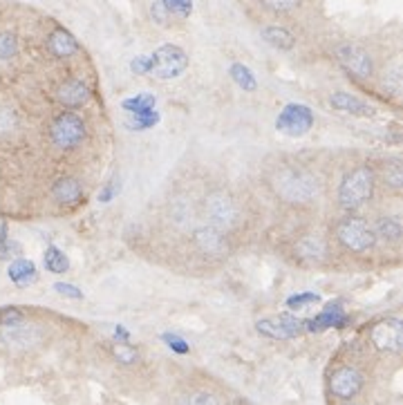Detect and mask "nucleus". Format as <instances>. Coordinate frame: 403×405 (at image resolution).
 <instances>
[{"label":"nucleus","mask_w":403,"mask_h":405,"mask_svg":"<svg viewBox=\"0 0 403 405\" xmlns=\"http://www.w3.org/2000/svg\"><path fill=\"white\" fill-rule=\"evenodd\" d=\"M164 341L166 345L173 349V352H177V354H189V343L184 341V338L175 336V334H164Z\"/></svg>","instance_id":"f704fd0d"},{"label":"nucleus","mask_w":403,"mask_h":405,"mask_svg":"<svg viewBox=\"0 0 403 405\" xmlns=\"http://www.w3.org/2000/svg\"><path fill=\"white\" fill-rule=\"evenodd\" d=\"M263 38L269 43L271 47H278V50H291L296 45V38L289 29L285 27H278V25H271L263 29Z\"/></svg>","instance_id":"412c9836"},{"label":"nucleus","mask_w":403,"mask_h":405,"mask_svg":"<svg viewBox=\"0 0 403 405\" xmlns=\"http://www.w3.org/2000/svg\"><path fill=\"white\" fill-rule=\"evenodd\" d=\"M345 323H347V316H345L343 307H341L339 302H334V304H328L325 311H321L318 316H316V318L305 321L302 330L323 332V330H332V327H345Z\"/></svg>","instance_id":"2eb2a0df"},{"label":"nucleus","mask_w":403,"mask_h":405,"mask_svg":"<svg viewBox=\"0 0 403 405\" xmlns=\"http://www.w3.org/2000/svg\"><path fill=\"white\" fill-rule=\"evenodd\" d=\"M14 128H16V117L9 110H0V135L12 133Z\"/></svg>","instance_id":"4c0bfd02"},{"label":"nucleus","mask_w":403,"mask_h":405,"mask_svg":"<svg viewBox=\"0 0 403 405\" xmlns=\"http://www.w3.org/2000/svg\"><path fill=\"white\" fill-rule=\"evenodd\" d=\"M383 90L390 94V96H399L401 94V68L399 65H392V70L383 74Z\"/></svg>","instance_id":"bb28decb"},{"label":"nucleus","mask_w":403,"mask_h":405,"mask_svg":"<svg viewBox=\"0 0 403 405\" xmlns=\"http://www.w3.org/2000/svg\"><path fill=\"white\" fill-rule=\"evenodd\" d=\"M376 240H386L388 244H399L401 242V222L399 217H381L374 226Z\"/></svg>","instance_id":"aec40b11"},{"label":"nucleus","mask_w":403,"mask_h":405,"mask_svg":"<svg viewBox=\"0 0 403 405\" xmlns=\"http://www.w3.org/2000/svg\"><path fill=\"white\" fill-rule=\"evenodd\" d=\"M110 352H112V356L122 365H135L137 360H139V352H137V349L133 345H128V343H122V341L112 343L110 345Z\"/></svg>","instance_id":"393cba45"},{"label":"nucleus","mask_w":403,"mask_h":405,"mask_svg":"<svg viewBox=\"0 0 403 405\" xmlns=\"http://www.w3.org/2000/svg\"><path fill=\"white\" fill-rule=\"evenodd\" d=\"M0 343L14 352H23V349H31L41 343V330L25 321L3 325L0 327Z\"/></svg>","instance_id":"1a4fd4ad"},{"label":"nucleus","mask_w":403,"mask_h":405,"mask_svg":"<svg viewBox=\"0 0 403 405\" xmlns=\"http://www.w3.org/2000/svg\"><path fill=\"white\" fill-rule=\"evenodd\" d=\"M263 5L276 14H289L298 7V0H263Z\"/></svg>","instance_id":"473e14b6"},{"label":"nucleus","mask_w":403,"mask_h":405,"mask_svg":"<svg viewBox=\"0 0 403 405\" xmlns=\"http://www.w3.org/2000/svg\"><path fill=\"white\" fill-rule=\"evenodd\" d=\"M193 242L198 246L204 256H211V258H222L226 253V233L215 228L211 224H204L198 226L193 233Z\"/></svg>","instance_id":"f8f14e48"},{"label":"nucleus","mask_w":403,"mask_h":405,"mask_svg":"<svg viewBox=\"0 0 403 405\" xmlns=\"http://www.w3.org/2000/svg\"><path fill=\"white\" fill-rule=\"evenodd\" d=\"M330 103L332 108L341 112H350L354 117H372L374 115V108H369L367 103H363L361 98L354 96V94H347V92H334L330 96Z\"/></svg>","instance_id":"a211bd4d"},{"label":"nucleus","mask_w":403,"mask_h":405,"mask_svg":"<svg viewBox=\"0 0 403 405\" xmlns=\"http://www.w3.org/2000/svg\"><path fill=\"white\" fill-rule=\"evenodd\" d=\"M369 341L381 352L397 354L403 345V323L399 318H386L369 330Z\"/></svg>","instance_id":"9d476101"},{"label":"nucleus","mask_w":403,"mask_h":405,"mask_svg":"<svg viewBox=\"0 0 403 405\" xmlns=\"http://www.w3.org/2000/svg\"><path fill=\"white\" fill-rule=\"evenodd\" d=\"M150 70L148 74L157 81L177 79L189 68V54L177 45H161L148 57Z\"/></svg>","instance_id":"20e7f679"},{"label":"nucleus","mask_w":403,"mask_h":405,"mask_svg":"<svg viewBox=\"0 0 403 405\" xmlns=\"http://www.w3.org/2000/svg\"><path fill=\"white\" fill-rule=\"evenodd\" d=\"M336 240L352 253H365L376 244L374 228L361 217H343L336 226Z\"/></svg>","instance_id":"39448f33"},{"label":"nucleus","mask_w":403,"mask_h":405,"mask_svg":"<svg viewBox=\"0 0 403 405\" xmlns=\"http://www.w3.org/2000/svg\"><path fill=\"white\" fill-rule=\"evenodd\" d=\"M328 253H330L328 242L321 235H314V233L298 237L296 244H293V256L300 262H305V265H321L328 258Z\"/></svg>","instance_id":"ddd939ff"},{"label":"nucleus","mask_w":403,"mask_h":405,"mask_svg":"<svg viewBox=\"0 0 403 405\" xmlns=\"http://www.w3.org/2000/svg\"><path fill=\"white\" fill-rule=\"evenodd\" d=\"M130 117H133V122L128 124V128H133V130H146V128H152V126L159 124V112H155V110L130 115Z\"/></svg>","instance_id":"c85d7f7f"},{"label":"nucleus","mask_w":403,"mask_h":405,"mask_svg":"<svg viewBox=\"0 0 403 405\" xmlns=\"http://www.w3.org/2000/svg\"><path fill=\"white\" fill-rule=\"evenodd\" d=\"M50 137L59 150H72L85 139V122L76 112H63L52 122Z\"/></svg>","instance_id":"423d86ee"},{"label":"nucleus","mask_w":403,"mask_h":405,"mask_svg":"<svg viewBox=\"0 0 403 405\" xmlns=\"http://www.w3.org/2000/svg\"><path fill=\"white\" fill-rule=\"evenodd\" d=\"M7 276L12 280L16 287H29V284H34L38 273H36V267L34 262L27 260V258H16L12 265L7 269Z\"/></svg>","instance_id":"6ab92c4d"},{"label":"nucleus","mask_w":403,"mask_h":405,"mask_svg":"<svg viewBox=\"0 0 403 405\" xmlns=\"http://www.w3.org/2000/svg\"><path fill=\"white\" fill-rule=\"evenodd\" d=\"M47 50H50L52 57H57V59H70L79 52V43H76V38L68 29L57 27L47 36Z\"/></svg>","instance_id":"dca6fc26"},{"label":"nucleus","mask_w":403,"mask_h":405,"mask_svg":"<svg viewBox=\"0 0 403 405\" xmlns=\"http://www.w3.org/2000/svg\"><path fill=\"white\" fill-rule=\"evenodd\" d=\"M330 390L334 397H339L343 401L354 399L358 392L363 390V374L354 367H339L330 378Z\"/></svg>","instance_id":"9b49d317"},{"label":"nucleus","mask_w":403,"mask_h":405,"mask_svg":"<svg viewBox=\"0 0 403 405\" xmlns=\"http://www.w3.org/2000/svg\"><path fill=\"white\" fill-rule=\"evenodd\" d=\"M18 52V40L14 34L9 31H0V61H9L14 59Z\"/></svg>","instance_id":"cd10ccee"},{"label":"nucleus","mask_w":403,"mask_h":405,"mask_svg":"<svg viewBox=\"0 0 403 405\" xmlns=\"http://www.w3.org/2000/svg\"><path fill=\"white\" fill-rule=\"evenodd\" d=\"M235 405H247V403H244V401H237Z\"/></svg>","instance_id":"ea45409f"},{"label":"nucleus","mask_w":403,"mask_h":405,"mask_svg":"<svg viewBox=\"0 0 403 405\" xmlns=\"http://www.w3.org/2000/svg\"><path fill=\"white\" fill-rule=\"evenodd\" d=\"M54 291H59L61 295H65V298H72V300H81L83 298L81 289H76L74 284H68V282H57V284H54Z\"/></svg>","instance_id":"c9c22d12"},{"label":"nucleus","mask_w":403,"mask_h":405,"mask_svg":"<svg viewBox=\"0 0 403 405\" xmlns=\"http://www.w3.org/2000/svg\"><path fill=\"white\" fill-rule=\"evenodd\" d=\"M43 265H45V269L52 271V273H65V271L70 269V260H68V256H65L61 249L50 246L45 251V256H43Z\"/></svg>","instance_id":"4be33fe9"},{"label":"nucleus","mask_w":403,"mask_h":405,"mask_svg":"<svg viewBox=\"0 0 403 405\" xmlns=\"http://www.w3.org/2000/svg\"><path fill=\"white\" fill-rule=\"evenodd\" d=\"M177 405H220V401L211 392H191Z\"/></svg>","instance_id":"7c9ffc66"},{"label":"nucleus","mask_w":403,"mask_h":405,"mask_svg":"<svg viewBox=\"0 0 403 405\" xmlns=\"http://www.w3.org/2000/svg\"><path fill=\"white\" fill-rule=\"evenodd\" d=\"M314 126V115L307 105L289 103L276 119V130L287 137H302Z\"/></svg>","instance_id":"6e6552de"},{"label":"nucleus","mask_w":403,"mask_h":405,"mask_svg":"<svg viewBox=\"0 0 403 405\" xmlns=\"http://www.w3.org/2000/svg\"><path fill=\"white\" fill-rule=\"evenodd\" d=\"M231 79L242 87V90H256V76L251 74V70L242 63H233L231 65Z\"/></svg>","instance_id":"a878e982"},{"label":"nucleus","mask_w":403,"mask_h":405,"mask_svg":"<svg viewBox=\"0 0 403 405\" xmlns=\"http://www.w3.org/2000/svg\"><path fill=\"white\" fill-rule=\"evenodd\" d=\"M374 186H376V177L369 166H358L350 170L339 186V204L345 211L358 209V206H363L372 197Z\"/></svg>","instance_id":"f03ea898"},{"label":"nucleus","mask_w":403,"mask_h":405,"mask_svg":"<svg viewBox=\"0 0 403 405\" xmlns=\"http://www.w3.org/2000/svg\"><path fill=\"white\" fill-rule=\"evenodd\" d=\"M161 5L168 9L170 16L186 18L193 12V0H161Z\"/></svg>","instance_id":"c756f323"},{"label":"nucleus","mask_w":403,"mask_h":405,"mask_svg":"<svg viewBox=\"0 0 403 405\" xmlns=\"http://www.w3.org/2000/svg\"><path fill=\"white\" fill-rule=\"evenodd\" d=\"M321 298L316 293H298V295H291L287 300V307L289 309H302L305 304H312V302H318Z\"/></svg>","instance_id":"72a5a7b5"},{"label":"nucleus","mask_w":403,"mask_h":405,"mask_svg":"<svg viewBox=\"0 0 403 405\" xmlns=\"http://www.w3.org/2000/svg\"><path fill=\"white\" fill-rule=\"evenodd\" d=\"M115 195V184H108V189L101 193V202H110Z\"/></svg>","instance_id":"58836bf2"},{"label":"nucleus","mask_w":403,"mask_h":405,"mask_svg":"<svg viewBox=\"0 0 403 405\" xmlns=\"http://www.w3.org/2000/svg\"><path fill=\"white\" fill-rule=\"evenodd\" d=\"M271 189L287 204H309L318 197L316 175L300 166H280L271 175Z\"/></svg>","instance_id":"f257e3e1"},{"label":"nucleus","mask_w":403,"mask_h":405,"mask_svg":"<svg viewBox=\"0 0 403 405\" xmlns=\"http://www.w3.org/2000/svg\"><path fill=\"white\" fill-rule=\"evenodd\" d=\"M336 59H339L341 68L354 76L356 81H367L374 74V61L367 54L365 47L356 45V43H343L336 47Z\"/></svg>","instance_id":"0eeeda50"},{"label":"nucleus","mask_w":403,"mask_h":405,"mask_svg":"<svg viewBox=\"0 0 403 405\" xmlns=\"http://www.w3.org/2000/svg\"><path fill=\"white\" fill-rule=\"evenodd\" d=\"M258 332L263 334V336H269V338H278V341H285V338H287L285 330H282L278 321H260L258 323Z\"/></svg>","instance_id":"2f4dec72"},{"label":"nucleus","mask_w":403,"mask_h":405,"mask_svg":"<svg viewBox=\"0 0 403 405\" xmlns=\"http://www.w3.org/2000/svg\"><path fill=\"white\" fill-rule=\"evenodd\" d=\"M52 195L59 204L76 206L83 200V184L76 177H61L52 186Z\"/></svg>","instance_id":"f3484780"},{"label":"nucleus","mask_w":403,"mask_h":405,"mask_svg":"<svg viewBox=\"0 0 403 405\" xmlns=\"http://www.w3.org/2000/svg\"><path fill=\"white\" fill-rule=\"evenodd\" d=\"M12 244H9V233H7V222L0 217V260H7Z\"/></svg>","instance_id":"e433bc0d"},{"label":"nucleus","mask_w":403,"mask_h":405,"mask_svg":"<svg viewBox=\"0 0 403 405\" xmlns=\"http://www.w3.org/2000/svg\"><path fill=\"white\" fill-rule=\"evenodd\" d=\"M204 215H206V224H211L220 231H231L240 224V206L226 191H211L204 197Z\"/></svg>","instance_id":"7ed1b4c3"},{"label":"nucleus","mask_w":403,"mask_h":405,"mask_svg":"<svg viewBox=\"0 0 403 405\" xmlns=\"http://www.w3.org/2000/svg\"><path fill=\"white\" fill-rule=\"evenodd\" d=\"M155 108V94H137L133 98H126L124 101V110L130 115H139V112H148Z\"/></svg>","instance_id":"b1692460"},{"label":"nucleus","mask_w":403,"mask_h":405,"mask_svg":"<svg viewBox=\"0 0 403 405\" xmlns=\"http://www.w3.org/2000/svg\"><path fill=\"white\" fill-rule=\"evenodd\" d=\"M383 184L392 193H399L403 186V168L399 159H392L383 166Z\"/></svg>","instance_id":"5701e85b"},{"label":"nucleus","mask_w":403,"mask_h":405,"mask_svg":"<svg viewBox=\"0 0 403 405\" xmlns=\"http://www.w3.org/2000/svg\"><path fill=\"white\" fill-rule=\"evenodd\" d=\"M57 98L68 108H79L83 103H88L90 98V85L83 79H68L59 85Z\"/></svg>","instance_id":"4468645a"}]
</instances>
